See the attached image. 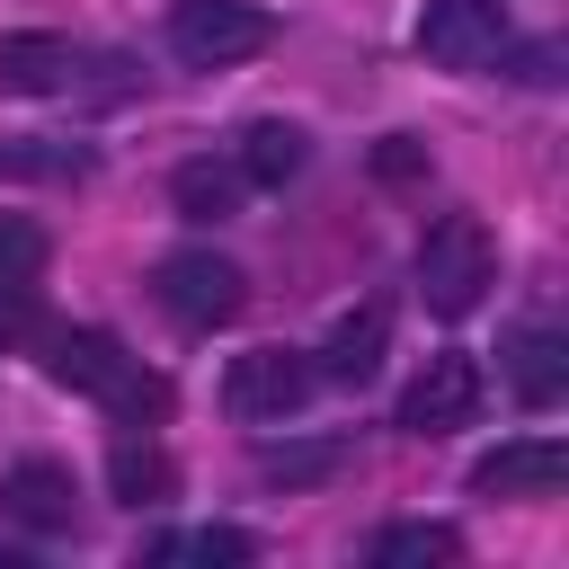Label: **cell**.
<instances>
[{"label":"cell","mask_w":569,"mask_h":569,"mask_svg":"<svg viewBox=\"0 0 569 569\" xmlns=\"http://www.w3.org/2000/svg\"><path fill=\"white\" fill-rule=\"evenodd\" d=\"M489 284H498V240H489V222H480V213L427 222V240H418V302H427L436 320H462V311H480Z\"/></svg>","instance_id":"6da1fadb"},{"label":"cell","mask_w":569,"mask_h":569,"mask_svg":"<svg viewBox=\"0 0 569 569\" xmlns=\"http://www.w3.org/2000/svg\"><path fill=\"white\" fill-rule=\"evenodd\" d=\"M267 36H276V18L258 0H178L169 9V53L196 62V71L249 62V53H267Z\"/></svg>","instance_id":"7a4b0ae2"},{"label":"cell","mask_w":569,"mask_h":569,"mask_svg":"<svg viewBox=\"0 0 569 569\" xmlns=\"http://www.w3.org/2000/svg\"><path fill=\"white\" fill-rule=\"evenodd\" d=\"M151 293H160V311H169L178 329H222V320H240L249 276H240L231 258H213V249H169L160 276H151Z\"/></svg>","instance_id":"3957f363"},{"label":"cell","mask_w":569,"mask_h":569,"mask_svg":"<svg viewBox=\"0 0 569 569\" xmlns=\"http://www.w3.org/2000/svg\"><path fill=\"white\" fill-rule=\"evenodd\" d=\"M311 356H293V347H249V356H231V373H222V409L231 418H249V427H267V418H293L302 400H311Z\"/></svg>","instance_id":"277c9868"},{"label":"cell","mask_w":569,"mask_h":569,"mask_svg":"<svg viewBox=\"0 0 569 569\" xmlns=\"http://www.w3.org/2000/svg\"><path fill=\"white\" fill-rule=\"evenodd\" d=\"M418 53L445 71H489L507 53V9L498 0H427L418 9Z\"/></svg>","instance_id":"5b68a950"},{"label":"cell","mask_w":569,"mask_h":569,"mask_svg":"<svg viewBox=\"0 0 569 569\" xmlns=\"http://www.w3.org/2000/svg\"><path fill=\"white\" fill-rule=\"evenodd\" d=\"M480 418V365L471 356H427L418 382L400 391V427L409 436H453Z\"/></svg>","instance_id":"8992f818"},{"label":"cell","mask_w":569,"mask_h":569,"mask_svg":"<svg viewBox=\"0 0 569 569\" xmlns=\"http://www.w3.org/2000/svg\"><path fill=\"white\" fill-rule=\"evenodd\" d=\"M0 525L18 533H71L80 525V489L62 462H9L0 471Z\"/></svg>","instance_id":"52a82bcc"},{"label":"cell","mask_w":569,"mask_h":569,"mask_svg":"<svg viewBox=\"0 0 569 569\" xmlns=\"http://www.w3.org/2000/svg\"><path fill=\"white\" fill-rule=\"evenodd\" d=\"M471 489L480 498H560L569 489V453L551 436H516V445H498V453L471 462Z\"/></svg>","instance_id":"ba28073f"},{"label":"cell","mask_w":569,"mask_h":569,"mask_svg":"<svg viewBox=\"0 0 569 569\" xmlns=\"http://www.w3.org/2000/svg\"><path fill=\"white\" fill-rule=\"evenodd\" d=\"M44 373H53L62 391H89V400H107V391L133 373V356H124L107 329H62V338L44 347Z\"/></svg>","instance_id":"9c48e42d"},{"label":"cell","mask_w":569,"mask_h":569,"mask_svg":"<svg viewBox=\"0 0 569 569\" xmlns=\"http://www.w3.org/2000/svg\"><path fill=\"white\" fill-rule=\"evenodd\" d=\"M71 80H80L71 36H44V27L0 36V89H18V98H53V89H71Z\"/></svg>","instance_id":"30bf717a"},{"label":"cell","mask_w":569,"mask_h":569,"mask_svg":"<svg viewBox=\"0 0 569 569\" xmlns=\"http://www.w3.org/2000/svg\"><path fill=\"white\" fill-rule=\"evenodd\" d=\"M382 347H391V311H382V302H365V311H347V320L329 329V347H320V365H311V373L356 391V382H373V373H382Z\"/></svg>","instance_id":"8fae6325"},{"label":"cell","mask_w":569,"mask_h":569,"mask_svg":"<svg viewBox=\"0 0 569 569\" xmlns=\"http://www.w3.org/2000/svg\"><path fill=\"white\" fill-rule=\"evenodd\" d=\"M507 382H516V400L525 409H560V391H569V338L560 329H516L507 338Z\"/></svg>","instance_id":"7c38bea8"},{"label":"cell","mask_w":569,"mask_h":569,"mask_svg":"<svg viewBox=\"0 0 569 569\" xmlns=\"http://www.w3.org/2000/svg\"><path fill=\"white\" fill-rule=\"evenodd\" d=\"M302 160H311V142H302V124H284V116H258V124L240 133V178H249V187H293Z\"/></svg>","instance_id":"4fadbf2b"},{"label":"cell","mask_w":569,"mask_h":569,"mask_svg":"<svg viewBox=\"0 0 569 569\" xmlns=\"http://www.w3.org/2000/svg\"><path fill=\"white\" fill-rule=\"evenodd\" d=\"M240 169H222V160H178V178H169V196H178V213L187 222H231L240 213Z\"/></svg>","instance_id":"5bb4252c"},{"label":"cell","mask_w":569,"mask_h":569,"mask_svg":"<svg viewBox=\"0 0 569 569\" xmlns=\"http://www.w3.org/2000/svg\"><path fill=\"white\" fill-rule=\"evenodd\" d=\"M107 489H116L124 507H169V498H178V462H169L160 445H116V453H107Z\"/></svg>","instance_id":"9a60e30c"},{"label":"cell","mask_w":569,"mask_h":569,"mask_svg":"<svg viewBox=\"0 0 569 569\" xmlns=\"http://www.w3.org/2000/svg\"><path fill=\"white\" fill-rule=\"evenodd\" d=\"M0 178L71 187V178H89V151H80V142H53V133H9V142H0Z\"/></svg>","instance_id":"2e32d148"},{"label":"cell","mask_w":569,"mask_h":569,"mask_svg":"<svg viewBox=\"0 0 569 569\" xmlns=\"http://www.w3.org/2000/svg\"><path fill=\"white\" fill-rule=\"evenodd\" d=\"M373 560H382V569H445V560H462V533L409 516V525H382V533H373Z\"/></svg>","instance_id":"e0dca14e"},{"label":"cell","mask_w":569,"mask_h":569,"mask_svg":"<svg viewBox=\"0 0 569 569\" xmlns=\"http://www.w3.org/2000/svg\"><path fill=\"white\" fill-rule=\"evenodd\" d=\"M258 471H267L276 489H311V480H338V471H347V445H338V436H311V445H267V453H258Z\"/></svg>","instance_id":"ac0fdd59"},{"label":"cell","mask_w":569,"mask_h":569,"mask_svg":"<svg viewBox=\"0 0 569 569\" xmlns=\"http://www.w3.org/2000/svg\"><path fill=\"white\" fill-rule=\"evenodd\" d=\"M151 560H204V569H240V560H258V542H249L240 525H204V533H160V542H151Z\"/></svg>","instance_id":"d6986e66"},{"label":"cell","mask_w":569,"mask_h":569,"mask_svg":"<svg viewBox=\"0 0 569 569\" xmlns=\"http://www.w3.org/2000/svg\"><path fill=\"white\" fill-rule=\"evenodd\" d=\"M107 418H116V427H151V418H169V382L133 365V373L107 391Z\"/></svg>","instance_id":"ffe728a7"},{"label":"cell","mask_w":569,"mask_h":569,"mask_svg":"<svg viewBox=\"0 0 569 569\" xmlns=\"http://www.w3.org/2000/svg\"><path fill=\"white\" fill-rule=\"evenodd\" d=\"M27 338H44V311H36L27 276H0V347H27Z\"/></svg>","instance_id":"44dd1931"},{"label":"cell","mask_w":569,"mask_h":569,"mask_svg":"<svg viewBox=\"0 0 569 569\" xmlns=\"http://www.w3.org/2000/svg\"><path fill=\"white\" fill-rule=\"evenodd\" d=\"M44 267V231L27 213H0V276H36Z\"/></svg>","instance_id":"7402d4cb"},{"label":"cell","mask_w":569,"mask_h":569,"mask_svg":"<svg viewBox=\"0 0 569 569\" xmlns=\"http://www.w3.org/2000/svg\"><path fill=\"white\" fill-rule=\"evenodd\" d=\"M373 178H391V187H409V178H427V142H409V133H391V142H373Z\"/></svg>","instance_id":"603a6c76"},{"label":"cell","mask_w":569,"mask_h":569,"mask_svg":"<svg viewBox=\"0 0 569 569\" xmlns=\"http://www.w3.org/2000/svg\"><path fill=\"white\" fill-rule=\"evenodd\" d=\"M516 80H533V89H542V80H560V44H533V53H516Z\"/></svg>","instance_id":"cb8c5ba5"}]
</instances>
